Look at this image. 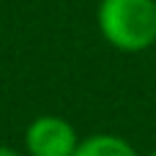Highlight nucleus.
<instances>
[{
    "label": "nucleus",
    "mask_w": 156,
    "mask_h": 156,
    "mask_svg": "<svg viewBox=\"0 0 156 156\" xmlns=\"http://www.w3.org/2000/svg\"><path fill=\"white\" fill-rule=\"evenodd\" d=\"M96 22L118 52L137 55L156 44V0H99Z\"/></svg>",
    "instance_id": "obj_1"
},
{
    "label": "nucleus",
    "mask_w": 156,
    "mask_h": 156,
    "mask_svg": "<svg viewBox=\"0 0 156 156\" xmlns=\"http://www.w3.org/2000/svg\"><path fill=\"white\" fill-rule=\"evenodd\" d=\"M80 145L77 129L60 115H38L25 129L27 156H74Z\"/></svg>",
    "instance_id": "obj_2"
},
{
    "label": "nucleus",
    "mask_w": 156,
    "mask_h": 156,
    "mask_svg": "<svg viewBox=\"0 0 156 156\" xmlns=\"http://www.w3.org/2000/svg\"><path fill=\"white\" fill-rule=\"evenodd\" d=\"M74 156H140V154L129 140L110 134V132H99V134L80 140Z\"/></svg>",
    "instance_id": "obj_3"
},
{
    "label": "nucleus",
    "mask_w": 156,
    "mask_h": 156,
    "mask_svg": "<svg viewBox=\"0 0 156 156\" xmlns=\"http://www.w3.org/2000/svg\"><path fill=\"white\" fill-rule=\"evenodd\" d=\"M0 156H22L16 148H11V145H0Z\"/></svg>",
    "instance_id": "obj_4"
},
{
    "label": "nucleus",
    "mask_w": 156,
    "mask_h": 156,
    "mask_svg": "<svg viewBox=\"0 0 156 156\" xmlns=\"http://www.w3.org/2000/svg\"><path fill=\"white\" fill-rule=\"evenodd\" d=\"M151 156H156V151H154V154H151Z\"/></svg>",
    "instance_id": "obj_5"
}]
</instances>
